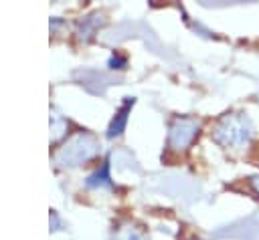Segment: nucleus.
Instances as JSON below:
<instances>
[{
    "instance_id": "7ed1b4c3",
    "label": "nucleus",
    "mask_w": 259,
    "mask_h": 240,
    "mask_svg": "<svg viewBox=\"0 0 259 240\" xmlns=\"http://www.w3.org/2000/svg\"><path fill=\"white\" fill-rule=\"evenodd\" d=\"M127 107H130V105H125V107H123V111L119 113V119H117V123H113V125H111V129H109V135H117V133L121 131V127H123V123H125V111H127Z\"/></svg>"
},
{
    "instance_id": "20e7f679",
    "label": "nucleus",
    "mask_w": 259,
    "mask_h": 240,
    "mask_svg": "<svg viewBox=\"0 0 259 240\" xmlns=\"http://www.w3.org/2000/svg\"><path fill=\"white\" fill-rule=\"evenodd\" d=\"M251 184L255 186V190L259 192V175H255V177H251Z\"/></svg>"
},
{
    "instance_id": "f03ea898",
    "label": "nucleus",
    "mask_w": 259,
    "mask_h": 240,
    "mask_svg": "<svg viewBox=\"0 0 259 240\" xmlns=\"http://www.w3.org/2000/svg\"><path fill=\"white\" fill-rule=\"evenodd\" d=\"M198 133V123L194 119H176L170 129V143L174 147H186Z\"/></svg>"
},
{
    "instance_id": "f257e3e1",
    "label": "nucleus",
    "mask_w": 259,
    "mask_h": 240,
    "mask_svg": "<svg viewBox=\"0 0 259 240\" xmlns=\"http://www.w3.org/2000/svg\"><path fill=\"white\" fill-rule=\"evenodd\" d=\"M253 135V125L245 115H227L219 121V125L212 131V139L221 143L223 147H243L249 143Z\"/></svg>"
}]
</instances>
